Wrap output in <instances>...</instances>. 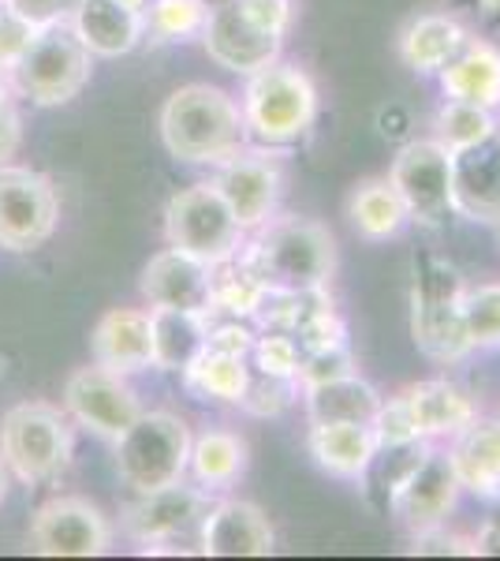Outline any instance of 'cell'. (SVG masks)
Segmentation results:
<instances>
[{"label": "cell", "mask_w": 500, "mask_h": 561, "mask_svg": "<svg viewBox=\"0 0 500 561\" xmlns=\"http://www.w3.org/2000/svg\"><path fill=\"white\" fill-rule=\"evenodd\" d=\"M243 113L229 90L190 83L168 94L161 108V139L176 161L190 165H221L224 158L240 153Z\"/></svg>", "instance_id": "cell-1"}, {"label": "cell", "mask_w": 500, "mask_h": 561, "mask_svg": "<svg viewBox=\"0 0 500 561\" xmlns=\"http://www.w3.org/2000/svg\"><path fill=\"white\" fill-rule=\"evenodd\" d=\"M240 259L266 280V288H325L336 274V240L322 221L311 217H280L266 221Z\"/></svg>", "instance_id": "cell-2"}, {"label": "cell", "mask_w": 500, "mask_h": 561, "mask_svg": "<svg viewBox=\"0 0 500 561\" xmlns=\"http://www.w3.org/2000/svg\"><path fill=\"white\" fill-rule=\"evenodd\" d=\"M317 121V90L303 68L280 65L247 76L243 90V128L261 147H288L299 142Z\"/></svg>", "instance_id": "cell-3"}, {"label": "cell", "mask_w": 500, "mask_h": 561, "mask_svg": "<svg viewBox=\"0 0 500 561\" xmlns=\"http://www.w3.org/2000/svg\"><path fill=\"white\" fill-rule=\"evenodd\" d=\"M190 431L172 412H142L116 438V472L135 494L184 483L190 465Z\"/></svg>", "instance_id": "cell-4"}, {"label": "cell", "mask_w": 500, "mask_h": 561, "mask_svg": "<svg viewBox=\"0 0 500 561\" xmlns=\"http://www.w3.org/2000/svg\"><path fill=\"white\" fill-rule=\"evenodd\" d=\"M0 457L20 483H53L71 465V423L45 401H23L0 420Z\"/></svg>", "instance_id": "cell-5"}, {"label": "cell", "mask_w": 500, "mask_h": 561, "mask_svg": "<svg viewBox=\"0 0 500 561\" xmlns=\"http://www.w3.org/2000/svg\"><path fill=\"white\" fill-rule=\"evenodd\" d=\"M90 49L63 23L42 26L8 68V83L34 105H63L90 83Z\"/></svg>", "instance_id": "cell-6"}, {"label": "cell", "mask_w": 500, "mask_h": 561, "mask_svg": "<svg viewBox=\"0 0 500 561\" xmlns=\"http://www.w3.org/2000/svg\"><path fill=\"white\" fill-rule=\"evenodd\" d=\"M463 280L449 262L426 255L415 259V285H411V333L415 345L438 364H456L470 352L463 333Z\"/></svg>", "instance_id": "cell-7"}, {"label": "cell", "mask_w": 500, "mask_h": 561, "mask_svg": "<svg viewBox=\"0 0 500 561\" xmlns=\"http://www.w3.org/2000/svg\"><path fill=\"white\" fill-rule=\"evenodd\" d=\"M165 237L168 248L187 251L206 266H217L243 248V225L235 221V214L213 184H198L168 198Z\"/></svg>", "instance_id": "cell-8"}, {"label": "cell", "mask_w": 500, "mask_h": 561, "mask_svg": "<svg viewBox=\"0 0 500 561\" xmlns=\"http://www.w3.org/2000/svg\"><path fill=\"white\" fill-rule=\"evenodd\" d=\"M60 198L49 176L23 165H0V248L26 255L57 232Z\"/></svg>", "instance_id": "cell-9"}, {"label": "cell", "mask_w": 500, "mask_h": 561, "mask_svg": "<svg viewBox=\"0 0 500 561\" xmlns=\"http://www.w3.org/2000/svg\"><path fill=\"white\" fill-rule=\"evenodd\" d=\"M393 187L407 206V221L426 229H441L456 214L452 198V150L438 139H415L396 153L393 161Z\"/></svg>", "instance_id": "cell-10"}, {"label": "cell", "mask_w": 500, "mask_h": 561, "mask_svg": "<svg viewBox=\"0 0 500 561\" xmlns=\"http://www.w3.org/2000/svg\"><path fill=\"white\" fill-rule=\"evenodd\" d=\"M113 547V528L86 497H49L31 520V550L42 558H102Z\"/></svg>", "instance_id": "cell-11"}, {"label": "cell", "mask_w": 500, "mask_h": 561, "mask_svg": "<svg viewBox=\"0 0 500 561\" xmlns=\"http://www.w3.org/2000/svg\"><path fill=\"white\" fill-rule=\"evenodd\" d=\"M63 409L79 427L102 434V438L116 442L142 415V404L135 389L124 382V375L108 370L102 364L79 367L75 375L63 382Z\"/></svg>", "instance_id": "cell-12"}, {"label": "cell", "mask_w": 500, "mask_h": 561, "mask_svg": "<svg viewBox=\"0 0 500 561\" xmlns=\"http://www.w3.org/2000/svg\"><path fill=\"white\" fill-rule=\"evenodd\" d=\"M460 494V479L452 472L449 454H422L399 476L388 479V502H393L396 520L407 531H426L444 524Z\"/></svg>", "instance_id": "cell-13"}, {"label": "cell", "mask_w": 500, "mask_h": 561, "mask_svg": "<svg viewBox=\"0 0 500 561\" xmlns=\"http://www.w3.org/2000/svg\"><path fill=\"white\" fill-rule=\"evenodd\" d=\"M202 45L217 68L232 71V76H254V71L269 68L280 57L284 38L261 31L258 23L247 20V12L235 0H224L206 15Z\"/></svg>", "instance_id": "cell-14"}, {"label": "cell", "mask_w": 500, "mask_h": 561, "mask_svg": "<svg viewBox=\"0 0 500 561\" xmlns=\"http://www.w3.org/2000/svg\"><path fill=\"white\" fill-rule=\"evenodd\" d=\"M142 300L168 311H213V266L198 262L187 251L165 248L142 270Z\"/></svg>", "instance_id": "cell-15"}, {"label": "cell", "mask_w": 500, "mask_h": 561, "mask_svg": "<svg viewBox=\"0 0 500 561\" xmlns=\"http://www.w3.org/2000/svg\"><path fill=\"white\" fill-rule=\"evenodd\" d=\"M213 187L229 203L243 232L261 229L277 210L280 198V169L261 153H232L221 161V173L213 176Z\"/></svg>", "instance_id": "cell-16"}, {"label": "cell", "mask_w": 500, "mask_h": 561, "mask_svg": "<svg viewBox=\"0 0 500 561\" xmlns=\"http://www.w3.org/2000/svg\"><path fill=\"white\" fill-rule=\"evenodd\" d=\"M198 547L209 558H269L277 550L272 524L251 502H221L198 524Z\"/></svg>", "instance_id": "cell-17"}, {"label": "cell", "mask_w": 500, "mask_h": 561, "mask_svg": "<svg viewBox=\"0 0 500 561\" xmlns=\"http://www.w3.org/2000/svg\"><path fill=\"white\" fill-rule=\"evenodd\" d=\"M452 198L470 221L500 225V128L467 150H452Z\"/></svg>", "instance_id": "cell-18"}, {"label": "cell", "mask_w": 500, "mask_h": 561, "mask_svg": "<svg viewBox=\"0 0 500 561\" xmlns=\"http://www.w3.org/2000/svg\"><path fill=\"white\" fill-rule=\"evenodd\" d=\"M202 517H206L202 491L172 483L165 491L139 494V502L127 510L124 524L135 542H142V547H161V542L184 536L195 524H202Z\"/></svg>", "instance_id": "cell-19"}, {"label": "cell", "mask_w": 500, "mask_h": 561, "mask_svg": "<svg viewBox=\"0 0 500 561\" xmlns=\"http://www.w3.org/2000/svg\"><path fill=\"white\" fill-rule=\"evenodd\" d=\"M94 364H102L116 375H135V370L153 367V325L150 311H135V307H116L102 314L94 325Z\"/></svg>", "instance_id": "cell-20"}, {"label": "cell", "mask_w": 500, "mask_h": 561, "mask_svg": "<svg viewBox=\"0 0 500 561\" xmlns=\"http://www.w3.org/2000/svg\"><path fill=\"white\" fill-rule=\"evenodd\" d=\"M460 491L500 502V420H470L449 449Z\"/></svg>", "instance_id": "cell-21"}, {"label": "cell", "mask_w": 500, "mask_h": 561, "mask_svg": "<svg viewBox=\"0 0 500 561\" xmlns=\"http://www.w3.org/2000/svg\"><path fill=\"white\" fill-rule=\"evenodd\" d=\"M71 31L90 49V57H124L139 45L147 26H142V12L120 0H75Z\"/></svg>", "instance_id": "cell-22"}, {"label": "cell", "mask_w": 500, "mask_h": 561, "mask_svg": "<svg viewBox=\"0 0 500 561\" xmlns=\"http://www.w3.org/2000/svg\"><path fill=\"white\" fill-rule=\"evenodd\" d=\"M306 446L325 472L340 479H362L381 454L370 423H311Z\"/></svg>", "instance_id": "cell-23"}, {"label": "cell", "mask_w": 500, "mask_h": 561, "mask_svg": "<svg viewBox=\"0 0 500 561\" xmlns=\"http://www.w3.org/2000/svg\"><path fill=\"white\" fill-rule=\"evenodd\" d=\"M441 87L456 102L481 108L500 105V49L481 38H467L463 49L441 68Z\"/></svg>", "instance_id": "cell-24"}, {"label": "cell", "mask_w": 500, "mask_h": 561, "mask_svg": "<svg viewBox=\"0 0 500 561\" xmlns=\"http://www.w3.org/2000/svg\"><path fill=\"white\" fill-rule=\"evenodd\" d=\"M407 412L415 420L418 438H438V434H460L475 420V401L452 382H415L407 389H399Z\"/></svg>", "instance_id": "cell-25"}, {"label": "cell", "mask_w": 500, "mask_h": 561, "mask_svg": "<svg viewBox=\"0 0 500 561\" xmlns=\"http://www.w3.org/2000/svg\"><path fill=\"white\" fill-rule=\"evenodd\" d=\"M306 415L311 423H370L381 412V393L359 375H344L333 382L306 386Z\"/></svg>", "instance_id": "cell-26"}, {"label": "cell", "mask_w": 500, "mask_h": 561, "mask_svg": "<svg viewBox=\"0 0 500 561\" xmlns=\"http://www.w3.org/2000/svg\"><path fill=\"white\" fill-rule=\"evenodd\" d=\"M150 325H153V367L158 370H184L209 341V322L198 311L150 307Z\"/></svg>", "instance_id": "cell-27"}, {"label": "cell", "mask_w": 500, "mask_h": 561, "mask_svg": "<svg viewBox=\"0 0 500 561\" xmlns=\"http://www.w3.org/2000/svg\"><path fill=\"white\" fill-rule=\"evenodd\" d=\"M463 42H467V31L460 26V20H452V15H418L399 34V57H404L407 68L430 76V71H441L456 57Z\"/></svg>", "instance_id": "cell-28"}, {"label": "cell", "mask_w": 500, "mask_h": 561, "mask_svg": "<svg viewBox=\"0 0 500 561\" xmlns=\"http://www.w3.org/2000/svg\"><path fill=\"white\" fill-rule=\"evenodd\" d=\"M187 468L202 491H229L247 468V446L232 431H206L190 442Z\"/></svg>", "instance_id": "cell-29"}, {"label": "cell", "mask_w": 500, "mask_h": 561, "mask_svg": "<svg viewBox=\"0 0 500 561\" xmlns=\"http://www.w3.org/2000/svg\"><path fill=\"white\" fill-rule=\"evenodd\" d=\"M247 378H251L247 356H232V352L209 348V345L184 367V382L190 393L213 397V401H224V404L243 401Z\"/></svg>", "instance_id": "cell-30"}, {"label": "cell", "mask_w": 500, "mask_h": 561, "mask_svg": "<svg viewBox=\"0 0 500 561\" xmlns=\"http://www.w3.org/2000/svg\"><path fill=\"white\" fill-rule=\"evenodd\" d=\"M348 214H351V225L359 229V237H367V240L396 237L407 221V206L393 187V180H367V184L354 187Z\"/></svg>", "instance_id": "cell-31"}, {"label": "cell", "mask_w": 500, "mask_h": 561, "mask_svg": "<svg viewBox=\"0 0 500 561\" xmlns=\"http://www.w3.org/2000/svg\"><path fill=\"white\" fill-rule=\"evenodd\" d=\"M266 293V280L240 259V251L213 266V311H229L232 319H254Z\"/></svg>", "instance_id": "cell-32"}, {"label": "cell", "mask_w": 500, "mask_h": 561, "mask_svg": "<svg viewBox=\"0 0 500 561\" xmlns=\"http://www.w3.org/2000/svg\"><path fill=\"white\" fill-rule=\"evenodd\" d=\"M460 314H463V333H467L470 348L500 345V285L463 288Z\"/></svg>", "instance_id": "cell-33"}, {"label": "cell", "mask_w": 500, "mask_h": 561, "mask_svg": "<svg viewBox=\"0 0 500 561\" xmlns=\"http://www.w3.org/2000/svg\"><path fill=\"white\" fill-rule=\"evenodd\" d=\"M493 131H497L493 108H481V105L449 98V105L438 113V142H444L449 150H467Z\"/></svg>", "instance_id": "cell-34"}, {"label": "cell", "mask_w": 500, "mask_h": 561, "mask_svg": "<svg viewBox=\"0 0 500 561\" xmlns=\"http://www.w3.org/2000/svg\"><path fill=\"white\" fill-rule=\"evenodd\" d=\"M206 15V0H150V12L142 15V26L158 42H179L190 38V34H202Z\"/></svg>", "instance_id": "cell-35"}, {"label": "cell", "mask_w": 500, "mask_h": 561, "mask_svg": "<svg viewBox=\"0 0 500 561\" xmlns=\"http://www.w3.org/2000/svg\"><path fill=\"white\" fill-rule=\"evenodd\" d=\"M254 367L266 370V375H277V378H295L299 382V364H303V348L292 333L284 330H266L261 337H254Z\"/></svg>", "instance_id": "cell-36"}, {"label": "cell", "mask_w": 500, "mask_h": 561, "mask_svg": "<svg viewBox=\"0 0 500 561\" xmlns=\"http://www.w3.org/2000/svg\"><path fill=\"white\" fill-rule=\"evenodd\" d=\"M299 382L295 378H277V375H266V370L251 367V378H247V389H243V409L251 415H280L292 404Z\"/></svg>", "instance_id": "cell-37"}, {"label": "cell", "mask_w": 500, "mask_h": 561, "mask_svg": "<svg viewBox=\"0 0 500 561\" xmlns=\"http://www.w3.org/2000/svg\"><path fill=\"white\" fill-rule=\"evenodd\" d=\"M354 375V356L348 345H333V348H314L303 352V364H299V386H317V382H333V378Z\"/></svg>", "instance_id": "cell-38"}, {"label": "cell", "mask_w": 500, "mask_h": 561, "mask_svg": "<svg viewBox=\"0 0 500 561\" xmlns=\"http://www.w3.org/2000/svg\"><path fill=\"white\" fill-rule=\"evenodd\" d=\"M38 34V26H31L26 20L12 12L8 4H0V68H12L20 60V53L31 45V38Z\"/></svg>", "instance_id": "cell-39"}, {"label": "cell", "mask_w": 500, "mask_h": 561, "mask_svg": "<svg viewBox=\"0 0 500 561\" xmlns=\"http://www.w3.org/2000/svg\"><path fill=\"white\" fill-rule=\"evenodd\" d=\"M411 554H422V558H449V554H478V550H475V539L452 536V531H444L441 524H438V528L415 531Z\"/></svg>", "instance_id": "cell-40"}, {"label": "cell", "mask_w": 500, "mask_h": 561, "mask_svg": "<svg viewBox=\"0 0 500 561\" xmlns=\"http://www.w3.org/2000/svg\"><path fill=\"white\" fill-rule=\"evenodd\" d=\"M235 4L247 12V20H254L261 31L269 34H288V23H292V4L288 0H235Z\"/></svg>", "instance_id": "cell-41"}, {"label": "cell", "mask_w": 500, "mask_h": 561, "mask_svg": "<svg viewBox=\"0 0 500 561\" xmlns=\"http://www.w3.org/2000/svg\"><path fill=\"white\" fill-rule=\"evenodd\" d=\"M8 8H12L20 20H26L31 26H53V23H63V15H68L71 0H4Z\"/></svg>", "instance_id": "cell-42"}, {"label": "cell", "mask_w": 500, "mask_h": 561, "mask_svg": "<svg viewBox=\"0 0 500 561\" xmlns=\"http://www.w3.org/2000/svg\"><path fill=\"white\" fill-rule=\"evenodd\" d=\"M206 345L209 348H221V352H232V356H251L254 333L240 319H235V322H224V325H217V330H209Z\"/></svg>", "instance_id": "cell-43"}, {"label": "cell", "mask_w": 500, "mask_h": 561, "mask_svg": "<svg viewBox=\"0 0 500 561\" xmlns=\"http://www.w3.org/2000/svg\"><path fill=\"white\" fill-rule=\"evenodd\" d=\"M20 142H23V121H20V113H15V105L4 102L0 105V165H8V161L15 158Z\"/></svg>", "instance_id": "cell-44"}, {"label": "cell", "mask_w": 500, "mask_h": 561, "mask_svg": "<svg viewBox=\"0 0 500 561\" xmlns=\"http://www.w3.org/2000/svg\"><path fill=\"white\" fill-rule=\"evenodd\" d=\"M475 550L486 558H500V520H493L481 536H475Z\"/></svg>", "instance_id": "cell-45"}, {"label": "cell", "mask_w": 500, "mask_h": 561, "mask_svg": "<svg viewBox=\"0 0 500 561\" xmlns=\"http://www.w3.org/2000/svg\"><path fill=\"white\" fill-rule=\"evenodd\" d=\"M12 102V83H8V71L0 68V105Z\"/></svg>", "instance_id": "cell-46"}, {"label": "cell", "mask_w": 500, "mask_h": 561, "mask_svg": "<svg viewBox=\"0 0 500 561\" xmlns=\"http://www.w3.org/2000/svg\"><path fill=\"white\" fill-rule=\"evenodd\" d=\"M8 476H12V472H8L4 457H0V502H4V497H8Z\"/></svg>", "instance_id": "cell-47"}, {"label": "cell", "mask_w": 500, "mask_h": 561, "mask_svg": "<svg viewBox=\"0 0 500 561\" xmlns=\"http://www.w3.org/2000/svg\"><path fill=\"white\" fill-rule=\"evenodd\" d=\"M481 8H486V12H493V15H500V0H478Z\"/></svg>", "instance_id": "cell-48"}, {"label": "cell", "mask_w": 500, "mask_h": 561, "mask_svg": "<svg viewBox=\"0 0 500 561\" xmlns=\"http://www.w3.org/2000/svg\"><path fill=\"white\" fill-rule=\"evenodd\" d=\"M120 4H127V8H135V12H142V8L150 4V0H120Z\"/></svg>", "instance_id": "cell-49"}, {"label": "cell", "mask_w": 500, "mask_h": 561, "mask_svg": "<svg viewBox=\"0 0 500 561\" xmlns=\"http://www.w3.org/2000/svg\"><path fill=\"white\" fill-rule=\"evenodd\" d=\"M0 4H4V0H0Z\"/></svg>", "instance_id": "cell-50"}]
</instances>
